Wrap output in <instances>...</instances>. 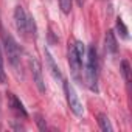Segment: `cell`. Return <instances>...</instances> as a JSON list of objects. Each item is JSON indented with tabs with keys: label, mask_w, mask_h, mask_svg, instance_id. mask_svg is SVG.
<instances>
[{
	"label": "cell",
	"mask_w": 132,
	"mask_h": 132,
	"mask_svg": "<svg viewBox=\"0 0 132 132\" xmlns=\"http://www.w3.org/2000/svg\"><path fill=\"white\" fill-rule=\"evenodd\" d=\"M14 23H16V28H17L19 34H22L23 37H34L36 36L34 19L20 5L16 6V10H14Z\"/></svg>",
	"instance_id": "6da1fadb"
},
{
	"label": "cell",
	"mask_w": 132,
	"mask_h": 132,
	"mask_svg": "<svg viewBox=\"0 0 132 132\" xmlns=\"http://www.w3.org/2000/svg\"><path fill=\"white\" fill-rule=\"evenodd\" d=\"M86 81L90 90L98 92V53L92 45L87 50V62H86Z\"/></svg>",
	"instance_id": "7a4b0ae2"
},
{
	"label": "cell",
	"mask_w": 132,
	"mask_h": 132,
	"mask_svg": "<svg viewBox=\"0 0 132 132\" xmlns=\"http://www.w3.org/2000/svg\"><path fill=\"white\" fill-rule=\"evenodd\" d=\"M84 53H86V50H84V44L81 40H75L69 45V64H70V69H72V73L75 75V78L79 76Z\"/></svg>",
	"instance_id": "3957f363"
},
{
	"label": "cell",
	"mask_w": 132,
	"mask_h": 132,
	"mask_svg": "<svg viewBox=\"0 0 132 132\" xmlns=\"http://www.w3.org/2000/svg\"><path fill=\"white\" fill-rule=\"evenodd\" d=\"M3 45H5V53L8 56L10 64L14 69H19L20 67V56H22V50H20L19 44L14 40L13 36L5 34L3 36Z\"/></svg>",
	"instance_id": "277c9868"
},
{
	"label": "cell",
	"mask_w": 132,
	"mask_h": 132,
	"mask_svg": "<svg viewBox=\"0 0 132 132\" xmlns=\"http://www.w3.org/2000/svg\"><path fill=\"white\" fill-rule=\"evenodd\" d=\"M64 92H65V98H67V103H69V107L70 110L76 115V117H81L84 113V107H82V103L79 101L73 86L69 82V81H64Z\"/></svg>",
	"instance_id": "5b68a950"
},
{
	"label": "cell",
	"mask_w": 132,
	"mask_h": 132,
	"mask_svg": "<svg viewBox=\"0 0 132 132\" xmlns=\"http://www.w3.org/2000/svg\"><path fill=\"white\" fill-rule=\"evenodd\" d=\"M30 67H31V73H33V81L37 87V90L40 93H45V82H44V76H42V67L40 62L37 59H30Z\"/></svg>",
	"instance_id": "8992f818"
},
{
	"label": "cell",
	"mask_w": 132,
	"mask_h": 132,
	"mask_svg": "<svg viewBox=\"0 0 132 132\" xmlns=\"http://www.w3.org/2000/svg\"><path fill=\"white\" fill-rule=\"evenodd\" d=\"M8 103H10V107L13 109V112L17 115V117H22V118H27L28 117V113H27V109L23 107V104H22V101L14 95V93H8Z\"/></svg>",
	"instance_id": "52a82bcc"
},
{
	"label": "cell",
	"mask_w": 132,
	"mask_h": 132,
	"mask_svg": "<svg viewBox=\"0 0 132 132\" xmlns=\"http://www.w3.org/2000/svg\"><path fill=\"white\" fill-rule=\"evenodd\" d=\"M104 45H106V51L113 54L117 53L118 50V42H117V37H115V33L112 30H107L106 36H104Z\"/></svg>",
	"instance_id": "ba28073f"
},
{
	"label": "cell",
	"mask_w": 132,
	"mask_h": 132,
	"mask_svg": "<svg viewBox=\"0 0 132 132\" xmlns=\"http://www.w3.org/2000/svg\"><path fill=\"white\" fill-rule=\"evenodd\" d=\"M45 59H47V65H48L51 75L54 76V79H59V81H61V79H62V73H61L59 67L56 65V62H54V59H53V56H51V53H50L48 50H45Z\"/></svg>",
	"instance_id": "9c48e42d"
},
{
	"label": "cell",
	"mask_w": 132,
	"mask_h": 132,
	"mask_svg": "<svg viewBox=\"0 0 132 132\" xmlns=\"http://www.w3.org/2000/svg\"><path fill=\"white\" fill-rule=\"evenodd\" d=\"M98 124H100L101 130H104V132H112L113 130V127L110 124V120L106 113H98Z\"/></svg>",
	"instance_id": "30bf717a"
},
{
	"label": "cell",
	"mask_w": 132,
	"mask_h": 132,
	"mask_svg": "<svg viewBox=\"0 0 132 132\" xmlns=\"http://www.w3.org/2000/svg\"><path fill=\"white\" fill-rule=\"evenodd\" d=\"M117 30H118V34L123 37V39H127L129 37V31H127V27L124 25V22H123V19L121 17H118L117 19Z\"/></svg>",
	"instance_id": "8fae6325"
},
{
	"label": "cell",
	"mask_w": 132,
	"mask_h": 132,
	"mask_svg": "<svg viewBox=\"0 0 132 132\" xmlns=\"http://www.w3.org/2000/svg\"><path fill=\"white\" fill-rule=\"evenodd\" d=\"M6 82V72H5V65H3V53L2 47H0V84Z\"/></svg>",
	"instance_id": "7c38bea8"
},
{
	"label": "cell",
	"mask_w": 132,
	"mask_h": 132,
	"mask_svg": "<svg viewBox=\"0 0 132 132\" xmlns=\"http://www.w3.org/2000/svg\"><path fill=\"white\" fill-rule=\"evenodd\" d=\"M121 72H123L124 79L129 82V81H130V67H129V62H127V61H123V62H121Z\"/></svg>",
	"instance_id": "4fadbf2b"
},
{
	"label": "cell",
	"mask_w": 132,
	"mask_h": 132,
	"mask_svg": "<svg viewBox=\"0 0 132 132\" xmlns=\"http://www.w3.org/2000/svg\"><path fill=\"white\" fill-rule=\"evenodd\" d=\"M59 6L64 14H69L72 11V0H59Z\"/></svg>",
	"instance_id": "5bb4252c"
},
{
	"label": "cell",
	"mask_w": 132,
	"mask_h": 132,
	"mask_svg": "<svg viewBox=\"0 0 132 132\" xmlns=\"http://www.w3.org/2000/svg\"><path fill=\"white\" fill-rule=\"evenodd\" d=\"M36 123H37V126H39V129H40V130H45V129H47V124H45V121H44L42 115L36 113Z\"/></svg>",
	"instance_id": "9a60e30c"
},
{
	"label": "cell",
	"mask_w": 132,
	"mask_h": 132,
	"mask_svg": "<svg viewBox=\"0 0 132 132\" xmlns=\"http://www.w3.org/2000/svg\"><path fill=\"white\" fill-rule=\"evenodd\" d=\"M76 3H78V6H84V3H86V0H76Z\"/></svg>",
	"instance_id": "2e32d148"
},
{
	"label": "cell",
	"mask_w": 132,
	"mask_h": 132,
	"mask_svg": "<svg viewBox=\"0 0 132 132\" xmlns=\"http://www.w3.org/2000/svg\"><path fill=\"white\" fill-rule=\"evenodd\" d=\"M0 129H2V124H0Z\"/></svg>",
	"instance_id": "e0dca14e"
}]
</instances>
